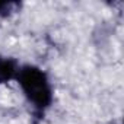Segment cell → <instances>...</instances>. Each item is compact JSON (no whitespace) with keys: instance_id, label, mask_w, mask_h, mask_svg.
Returning <instances> with one entry per match:
<instances>
[{"instance_id":"1","label":"cell","mask_w":124,"mask_h":124,"mask_svg":"<svg viewBox=\"0 0 124 124\" xmlns=\"http://www.w3.org/2000/svg\"><path fill=\"white\" fill-rule=\"evenodd\" d=\"M15 80L19 83L25 98L35 111L42 114L50 108L53 104V88L44 70L32 64L21 66Z\"/></svg>"},{"instance_id":"3","label":"cell","mask_w":124,"mask_h":124,"mask_svg":"<svg viewBox=\"0 0 124 124\" xmlns=\"http://www.w3.org/2000/svg\"><path fill=\"white\" fill-rule=\"evenodd\" d=\"M19 8L21 5L18 2H3V3H0V16H9L18 12Z\"/></svg>"},{"instance_id":"2","label":"cell","mask_w":124,"mask_h":124,"mask_svg":"<svg viewBox=\"0 0 124 124\" xmlns=\"http://www.w3.org/2000/svg\"><path fill=\"white\" fill-rule=\"evenodd\" d=\"M19 64L15 58L10 57H3L0 55V83H8L13 79H16Z\"/></svg>"}]
</instances>
